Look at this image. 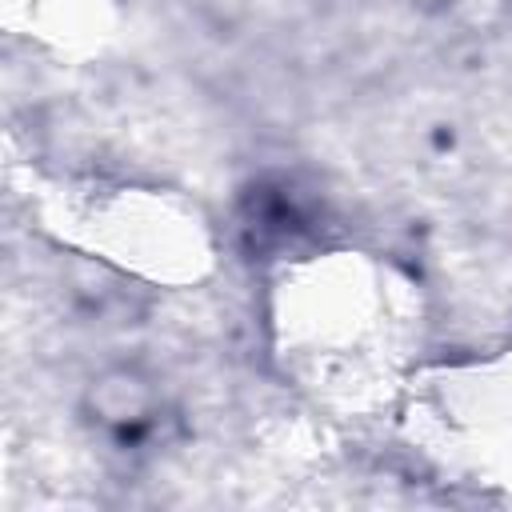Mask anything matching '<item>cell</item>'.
Returning a JSON list of instances; mask_svg holds the SVG:
<instances>
[{
    "label": "cell",
    "mask_w": 512,
    "mask_h": 512,
    "mask_svg": "<svg viewBox=\"0 0 512 512\" xmlns=\"http://www.w3.org/2000/svg\"><path fill=\"white\" fill-rule=\"evenodd\" d=\"M88 412L112 428H140L156 412L152 380L136 368H108L88 388Z\"/></svg>",
    "instance_id": "6da1fadb"
}]
</instances>
